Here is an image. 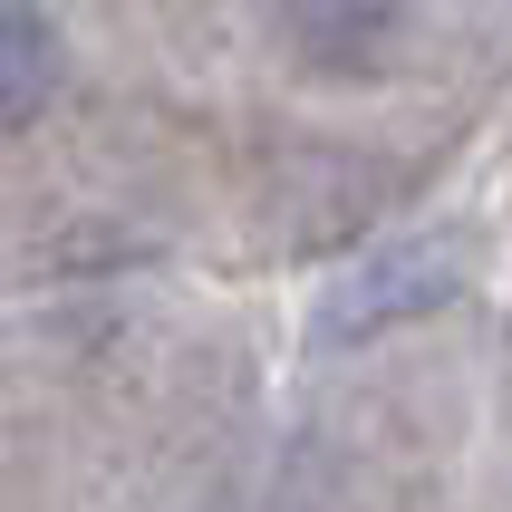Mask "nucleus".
Returning <instances> with one entry per match:
<instances>
[{"label":"nucleus","instance_id":"1","mask_svg":"<svg viewBox=\"0 0 512 512\" xmlns=\"http://www.w3.org/2000/svg\"><path fill=\"white\" fill-rule=\"evenodd\" d=\"M455 242L445 232H406L387 252H368L358 271L329 281L319 300V339H377V329H397V319H426L435 300H455Z\"/></svg>","mask_w":512,"mask_h":512},{"label":"nucleus","instance_id":"3","mask_svg":"<svg viewBox=\"0 0 512 512\" xmlns=\"http://www.w3.org/2000/svg\"><path fill=\"white\" fill-rule=\"evenodd\" d=\"M49 87H58V39H49V20L29 0H10L0 10V126L20 136L29 116L49 107Z\"/></svg>","mask_w":512,"mask_h":512},{"label":"nucleus","instance_id":"2","mask_svg":"<svg viewBox=\"0 0 512 512\" xmlns=\"http://www.w3.org/2000/svg\"><path fill=\"white\" fill-rule=\"evenodd\" d=\"M281 39L319 78H368L397 39V0H281Z\"/></svg>","mask_w":512,"mask_h":512}]
</instances>
